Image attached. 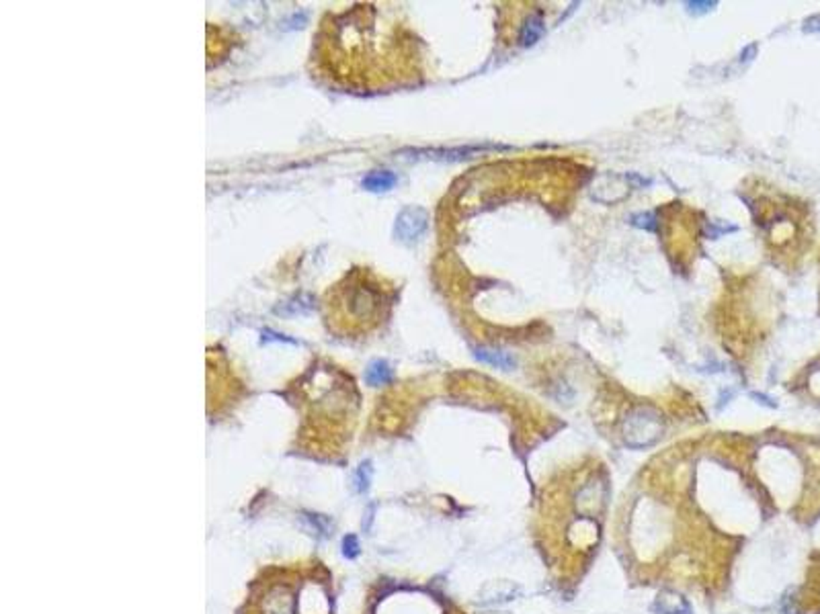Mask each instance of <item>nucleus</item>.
<instances>
[{
    "instance_id": "nucleus-1",
    "label": "nucleus",
    "mask_w": 820,
    "mask_h": 614,
    "mask_svg": "<svg viewBox=\"0 0 820 614\" xmlns=\"http://www.w3.org/2000/svg\"><path fill=\"white\" fill-rule=\"evenodd\" d=\"M330 573L320 561L271 565L253 579L244 614H332Z\"/></svg>"
},
{
    "instance_id": "nucleus-2",
    "label": "nucleus",
    "mask_w": 820,
    "mask_h": 614,
    "mask_svg": "<svg viewBox=\"0 0 820 614\" xmlns=\"http://www.w3.org/2000/svg\"><path fill=\"white\" fill-rule=\"evenodd\" d=\"M366 614H447V610L431 594L414 588H392L378 594Z\"/></svg>"
},
{
    "instance_id": "nucleus-3",
    "label": "nucleus",
    "mask_w": 820,
    "mask_h": 614,
    "mask_svg": "<svg viewBox=\"0 0 820 614\" xmlns=\"http://www.w3.org/2000/svg\"><path fill=\"white\" fill-rule=\"evenodd\" d=\"M622 434H624V443L629 448H646L654 445L663 434L661 416L650 407H638L626 418Z\"/></svg>"
},
{
    "instance_id": "nucleus-4",
    "label": "nucleus",
    "mask_w": 820,
    "mask_h": 614,
    "mask_svg": "<svg viewBox=\"0 0 820 614\" xmlns=\"http://www.w3.org/2000/svg\"><path fill=\"white\" fill-rule=\"evenodd\" d=\"M427 223H429V215L425 209L421 207H409L398 215L396 219V235L402 240V242H414L418 240L425 230H427Z\"/></svg>"
},
{
    "instance_id": "nucleus-5",
    "label": "nucleus",
    "mask_w": 820,
    "mask_h": 614,
    "mask_svg": "<svg viewBox=\"0 0 820 614\" xmlns=\"http://www.w3.org/2000/svg\"><path fill=\"white\" fill-rule=\"evenodd\" d=\"M605 504V486L601 481H589L584 484L577 498H574V508L579 518H593L599 514Z\"/></svg>"
},
{
    "instance_id": "nucleus-6",
    "label": "nucleus",
    "mask_w": 820,
    "mask_h": 614,
    "mask_svg": "<svg viewBox=\"0 0 820 614\" xmlns=\"http://www.w3.org/2000/svg\"><path fill=\"white\" fill-rule=\"evenodd\" d=\"M345 307L355 319H366L378 307V297L366 285H353L346 289Z\"/></svg>"
},
{
    "instance_id": "nucleus-7",
    "label": "nucleus",
    "mask_w": 820,
    "mask_h": 614,
    "mask_svg": "<svg viewBox=\"0 0 820 614\" xmlns=\"http://www.w3.org/2000/svg\"><path fill=\"white\" fill-rule=\"evenodd\" d=\"M650 610L654 614H693L689 600L675 590H661L656 594Z\"/></svg>"
},
{
    "instance_id": "nucleus-8",
    "label": "nucleus",
    "mask_w": 820,
    "mask_h": 614,
    "mask_svg": "<svg viewBox=\"0 0 820 614\" xmlns=\"http://www.w3.org/2000/svg\"><path fill=\"white\" fill-rule=\"evenodd\" d=\"M519 594H521V588H519L517 584H513V582H505V579H500V582H490V584L482 590L480 602H482V604H488V606H493V604H505V602L515 600Z\"/></svg>"
},
{
    "instance_id": "nucleus-9",
    "label": "nucleus",
    "mask_w": 820,
    "mask_h": 614,
    "mask_svg": "<svg viewBox=\"0 0 820 614\" xmlns=\"http://www.w3.org/2000/svg\"><path fill=\"white\" fill-rule=\"evenodd\" d=\"M474 357L484 364H490V367H497L502 371H509L517 364L515 357H511L509 352H502V350H493V348H476Z\"/></svg>"
},
{
    "instance_id": "nucleus-10",
    "label": "nucleus",
    "mask_w": 820,
    "mask_h": 614,
    "mask_svg": "<svg viewBox=\"0 0 820 614\" xmlns=\"http://www.w3.org/2000/svg\"><path fill=\"white\" fill-rule=\"evenodd\" d=\"M543 29H545V25H543V19H541L540 13H536V15H529V19L523 23V27H521V33H519V43H521L523 47H531V45H536V43L540 42L541 35H543Z\"/></svg>"
},
{
    "instance_id": "nucleus-11",
    "label": "nucleus",
    "mask_w": 820,
    "mask_h": 614,
    "mask_svg": "<svg viewBox=\"0 0 820 614\" xmlns=\"http://www.w3.org/2000/svg\"><path fill=\"white\" fill-rule=\"evenodd\" d=\"M394 185H396V174H394V172H388V170L371 172V174H367L366 180H363V187H366L367 191L373 192L390 191Z\"/></svg>"
},
{
    "instance_id": "nucleus-12",
    "label": "nucleus",
    "mask_w": 820,
    "mask_h": 614,
    "mask_svg": "<svg viewBox=\"0 0 820 614\" xmlns=\"http://www.w3.org/2000/svg\"><path fill=\"white\" fill-rule=\"evenodd\" d=\"M390 379H392V369L384 360H373L366 369V383L371 387L386 385V383H390Z\"/></svg>"
},
{
    "instance_id": "nucleus-13",
    "label": "nucleus",
    "mask_w": 820,
    "mask_h": 614,
    "mask_svg": "<svg viewBox=\"0 0 820 614\" xmlns=\"http://www.w3.org/2000/svg\"><path fill=\"white\" fill-rule=\"evenodd\" d=\"M303 520H308V522H310V530H314V534H320V536L330 534V532H328V530H330V527H328V522L324 520L322 516H316V514H306V516H303Z\"/></svg>"
},
{
    "instance_id": "nucleus-14",
    "label": "nucleus",
    "mask_w": 820,
    "mask_h": 614,
    "mask_svg": "<svg viewBox=\"0 0 820 614\" xmlns=\"http://www.w3.org/2000/svg\"><path fill=\"white\" fill-rule=\"evenodd\" d=\"M369 477H371V467H369V463H363L357 469V473H355V487H357V491H361V493L367 491Z\"/></svg>"
},
{
    "instance_id": "nucleus-15",
    "label": "nucleus",
    "mask_w": 820,
    "mask_h": 614,
    "mask_svg": "<svg viewBox=\"0 0 820 614\" xmlns=\"http://www.w3.org/2000/svg\"><path fill=\"white\" fill-rule=\"evenodd\" d=\"M632 223H634L636 228H644L648 232L656 230V221H654V215H652V213H638V215H634V217H632Z\"/></svg>"
},
{
    "instance_id": "nucleus-16",
    "label": "nucleus",
    "mask_w": 820,
    "mask_h": 614,
    "mask_svg": "<svg viewBox=\"0 0 820 614\" xmlns=\"http://www.w3.org/2000/svg\"><path fill=\"white\" fill-rule=\"evenodd\" d=\"M343 555L349 559H355L359 555V541L355 534H346L343 539Z\"/></svg>"
},
{
    "instance_id": "nucleus-17",
    "label": "nucleus",
    "mask_w": 820,
    "mask_h": 614,
    "mask_svg": "<svg viewBox=\"0 0 820 614\" xmlns=\"http://www.w3.org/2000/svg\"><path fill=\"white\" fill-rule=\"evenodd\" d=\"M691 13H706L708 8L716 6V2H687Z\"/></svg>"
},
{
    "instance_id": "nucleus-18",
    "label": "nucleus",
    "mask_w": 820,
    "mask_h": 614,
    "mask_svg": "<svg viewBox=\"0 0 820 614\" xmlns=\"http://www.w3.org/2000/svg\"><path fill=\"white\" fill-rule=\"evenodd\" d=\"M804 31H806V33H820V15L819 17L808 19L806 25H804Z\"/></svg>"
}]
</instances>
